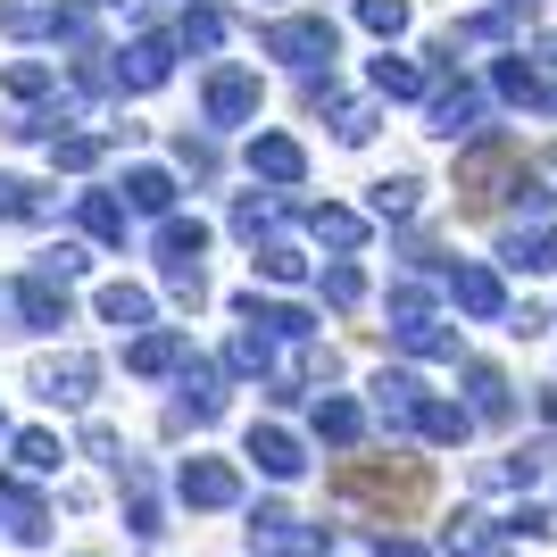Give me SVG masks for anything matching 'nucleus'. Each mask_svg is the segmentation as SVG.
Here are the masks:
<instances>
[{
  "label": "nucleus",
  "instance_id": "nucleus-17",
  "mask_svg": "<svg viewBox=\"0 0 557 557\" xmlns=\"http://www.w3.org/2000/svg\"><path fill=\"white\" fill-rule=\"evenodd\" d=\"M125 533L166 541V508H159V491H150V466H134V458H125Z\"/></svg>",
  "mask_w": 557,
  "mask_h": 557
},
{
  "label": "nucleus",
  "instance_id": "nucleus-20",
  "mask_svg": "<svg viewBox=\"0 0 557 557\" xmlns=\"http://www.w3.org/2000/svg\"><path fill=\"white\" fill-rule=\"evenodd\" d=\"M317 442L358 449V442H367V408H358V399H342V392H325V399H317Z\"/></svg>",
  "mask_w": 557,
  "mask_h": 557
},
{
  "label": "nucleus",
  "instance_id": "nucleus-45",
  "mask_svg": "<svg viewBox=\"0 0 557 557\" xmlns=\"http://www.w3.org/2000/svg\"><path fill=\"white\" fill-rule=\"evenodd\" d=\"M508 333H524V342H533V333H549V308H516Z\"/></svg>",
  "mask_w": 557,
  "mask_h": 557
},
{
  "label": "nucleus",
  "instance_id": "nucleus-33",
  "mask_svg": "<svg viewBox=\"0 0 557 557\" xmlns=\"http://www.w3.org/2000/svg\"><path fill=\"white\" fill-rule=\"evenodd\" d=\"M100 150H109V134H50V166H67V175H84Z\"/></svg>",
  "mask_w": 557,
  "mask_h": 557
},
{
  "label": "nucleus",
  "instance_id": "nucleus-47",
  "mask_svg": "<svg viewBox=\"0 0 557 557\" xmlns=\"http://www.w3.org/2000/svg\"><path fill=\"white\" fill-rule=\"evenodd\" d=\"M549 175H557V150H549Z\"/></svg>",
  "mask_w": 557,
  "mask_h": 557
},
{
  "label": "nucleus",
  "instance_id": "nucleus-48",
  "mask_svg": "<svg viewBox=\"0 0 557 557\" xmlns=\"http://www.w3.org/2000/svg\"><path fill=\"white\" fill-rule=\"evenodd\" d=\"M92 9H109V0H92Z\"/></svg>",
  "mask_w": 557,
  "mask_h": 557
},
{
  "label": "nucleus",
  "instance_id": "nucleus-29",
  "mask_svg": "<svg viewBox=\"0 0 557 557\" xmlns=\"http://www.w3.org/2000/svg\"><path fill=\"white\" fill-rule=\"evenodd\" d=\"M9 458H17L25 474H59V466H67V449H59V433H42V424H25L17 442H9Z\"/></svg>",
  "mask_w": 557,
  "mask_h": 557
},
{
  "label": "nucleus",
  "instance_id": "nucleus-30",
  "mask_svg": "<svg viewBox=\"0 0 557 557\" xmlns=\"http://www.w3.org/2000/svg\"><path fill=\"white\" fill-rule=\"evenodd\" d=\"M258 275L267 283H308V250L300 242H258Z\"/></svg>",
  "mask_w": 557,
  "mask_h": 557
},
{
  "label": "nucleus",
  "instance_id": "nucleus-38",
  "mask_svg": "<svg viewBox=\"0 0 557 557\" xmlns=\"http://www.w3.org/2000/svg\"><path fill=\"white\" fill-rule=\"evenodd\" d=\"M499 524H508L516 541H549V533H557V508H533V499H524V508H516V516H499Z\"/></svg>",
  "mask_w": 557,
  "mask_h": 557
},
{
  "label": "nucleus",
  "instance_id": "nucleus-40",
  "mask_svg": "<svg viewBox=\"0 0 557 557\" xmlns=\"http://www.w3.org/2000/svg\"><path fill=\"white\" fill-rule=\"evenodd\" d=\"M166 292H175L184 308H200L209 300V275H200V267H166Z\"/></svg>",
  "mask_w": 557,
  "mask_h": 557
},
{
  "label": "nucleus",
  "instance_id": "nucleus-8",
  "mask_svg": "<svg viewBox=\"0 0 557 557\" xmlns=\"http://www.w3.org/2000/svg\"><path fill=\"white\" fill-rule=\"evenodd\" d=\"M166 75H175V42H166V34H141V42L116 50V84H125V92H159Z\"/></svg>",
  "mask_w": 557,
  "mask_h": 557
},
{
  "label": "nucleus",
  "instance_id": "nucleus-50",
  "mask_svg": "<svg viewBox=\"0 0 557 557\" xmlns=\"http://www.w3.org/2000/svg\"><path fill=\"white\" fill-rule=\"evenodd\" d=\"M84 557H92V549H84Z\"/></svg>",
  "mask_w": 557,
  "mask_h": 557
},
{
  "label": "nucleus",
  "instance_id": "nucleus-36",
  "mask_svg": "<svg viewBox=\"0 0 557 557\" xmlns=\"http://www.w3.org/2000/svg\"><path fill=\"white\" fill-rule=\"evenodd\" d=\"M59 92V75L42 67V59H25V67H9V100H50Z\"/></svg>",
  "mask_w": 557,
  "mask_h": 557
},
{
  "label": "nucleus",
  "instance_id": "nucleus-21",
  "mask_svg": "<svg viewBox=\"0 0 557 557\" xmlns=\"http://www.w3.org/2000/svg\"><path fill=\"white\" fill-rule=\"evenodd\" d=\"M184 417L191 424H216V417H225V374H216L209 358H191V367H184Z\"/></svg>",
  "mask_w": 557,
  "mask_h": 557
},
{
  "label": "nucleus",
  "instance_id": "nucleus-10",
  "mask_svg": "<svg viewBox=\"0 0 557 557\" xmlns=\"http://www.w3.org/2000/svg\"><path fill=\"white\" fill-rule=\"evenodd\" d=\"M250 466L267 474V483H300L308 449H300V433H283V424H250Z\"/></svg>",
  "mask_w": 557,
  "mask_h": 557
},
{
  "label": "nucleus",
  "instance_id": "nucleus-2",
  "mask_svg": "<svg viewBox=\"0 0 557 557\" xmlns=\"http://www.w3.org/2000/svg\"><path fill=\"white\" fill-rule=\"evenodd\" d=\"M175 499L200 508V516L242 508V474H233V458H184V466H175Z\"/></svg>",
  "mask_w": 557,
  "mask_h": 557
},
{
  "label": "nucleus",
  "instance_id": "nucleus-12",
  "mask_svg": "<svg viewBox=\"0 0 557 557\" xmlns=\"http://www.w3.org/2000/svg\"><path fill=\"white\" fill-rule=\"evenodd\" d=\"M424 399H433V392H424L417 374H399V367H383V374H374V417L392 424V433H417Z\"/></svg>",
  "mask_w": 557,
  "mask_h": 557
},
{
  "label": "nucleus",
  "instance_id": "nucleus-46",
  "mask_svg": "<svg viewBox=\"0 0 557 557\" xmlns=\"http://www.w3.org/2000/svg\"><path fill=\"white\" fill-rule=\"evenodd\" d=\"M541 417H549V424H557V383H549V392H541Z\"/></svg>",
  "mask_w": 557,
  "mask_h": 557
},
{
  "label": "nucleus",
  "instance_id": "nucleus-27",
  "mask_svg": "<svg viewBox=\"0 0 557 557\" xmlns=\"http://www.w3.org/2000/svg\"><path fill=\"white\" fill-rule=\"evenodd\" d=\"M75 216H84V233H92V242H125V225H134V209H125V200H109V191H84V200H75Z\"/></svg>",
  "mask_w": 557,
  "mask_h": 557
},
{
  "label": "nucleus",
  "instance_id": "nucleus-32",
  "mask_svg": "<svg viewBox=\"0 0 557 557\" xmlns=\"http://www.w3.org/2000/svg\"><path fill=\"white\" fill-rule=\"evenodd\" d=\"M367 209L392 216V225H399V216H417V175H383V184L367 191Z\"/></svg>",
  "mask_w": 557,
  "mask_h": 557
},
{
  "label": "nucleus",
  "instance_id": "nucleus-23",
  "mask_svg": "<svg viewBox=\"0 0 557 557\" xmlns=\"http://www.w3.org/2000/svg\"><path fill=\"white\" fill-rule=\"evenodd\" d=\"M308 233H317L333 258H358V250H367V216H358V209H308Z\"/></svg>",
  "mask_w": 557,
  "mask_h": 557
},
{
  "label": "nucleus",
  "instance_id": "nucleus-26",
  "mask_svg": "<svg viewBox=\"0 0 557 557\" xmlns=\"http://www.w3.org/2000/svg\"><path fill=\"white\" fill-rule=\"evenodd\" d=\"M200 250H209V225H200V216H166L159 225V258L166 267H200Z\"/></svg>",
  "mask_w": 557,
  "mask_h": 557
},
{
  "label": "nucleus",
  "instance_id": "nucleus-39",
  "mask_svg": "<svg viewBox=\"0 0 557 557\" xmlns=\"http://www.w3.org/2000/svg\"><path fill=\"white\" fill-rule=\"evenodd\" d=\"M225 42V17L216 9H184V50H216Z\"/></svg>",
  "mask_w": 557,
  "mask_h": 557
},
{
  "label": "nucleus",
  "instance_id": "nucleus-14",
  "mask_svg": "<svg viewBox=\"0 0 557 557\" xmlns=\"http://www.w3.org/2000/svg\"><path fill=\"white\" fill-rule=\"evenodd\" d=\"M250 175H267L275 191H300V175H308V150L292 134H250Z\"/></svg>",
  "mask_w": 557,
  "mask_h": 557
},
{
  "label": "nucleus",
  "instance_id": "nucleus-44",
  "mask_svg": "<svg viewBox=\"0 0 557 557\" xmlns=\"http://www.w3.org/2000/svg\"><path fill=\"white\" fill-rule=\"evenodd\" d=\"M374 557H433V549H424V541H408V533H383V541H374Z\"/></svg>",
  "mask_w": 557,
  "mask_h": 557
},
{
  "label": "nucleus",
  "instance_id": "nucleus-28",
  "mask_svg": "<svg viewBox=\"0 0 557 557\" xmlns=\"http://www.w3.org/2000/svg\"><path fill=\"white\" fill-rule=\"evenodd\" d=\"M367 75H374V92H383V100H417L424 84H433V75H424L417 59H392V50H383V59H374Z\"/></svg>",
  "mask_w": 557,
  "mask_h": 557
},
{
  "label": "nucleus",
  "instance_id": "nucleus-43",
  "mask_svg": "<svg viewBox=\"0 0 557 557\" xmlns=\"http://www.w3.org/2000/svg\"><path fill=\"white\" fill-rule=\"evenodd\" d=\"M175 159H184V166H191V175H200V184H209V175H216V150H209V141H191V134H184V141H175Z\"/></svg>",
  "mask_w": 557,
  "mask_h": 557
},
{
  "label": "nucleus",
  "instance_id": "nucleus-16",
  "mask_svg": "<svg viewBox=\"0 0 557 557\" xmlns=\"http://www.w3.org/2000/svg\"><path fill=\"white\" fill-rule=\"evenodd\" d=\"M9 300H17L25 333H59V325H67V292H59V283L42 275V267H34V275H25L17 292H9Z\"/></svg>",
  "mask_w": 557,
  "mask_h": 557
},
{
  "label": "nucleus",
  "instance_id": "nucleus-3",
  "mask_svg": "<svg viewBox=\"0 0 557 557\" xmlns=\"http://www.w3.org/2000/svg\"><path fill=\"white\" fill-rule=\"evenodd\" d=\"M333 50H342L333 17H275V25H267V59H292V67H317V59H333Z\"/></svg>",
  "mask_w": 557,
  "mask_h": 557
},
{
  "label": "nucleus",
  "instance_id": "nucleus-31",
  "mask_svg": "<svg viewBox=\"0 0 557 557\" xmlns=\"http://www.w3.org/2000/svg\"><path fill=\"white\" fill-rule=\"evenodd\" d=\"M275 216H283L275 191H242V200H233V233H242V242H258V233L275 225Z\"/></svg>",
  "mask_w": 557,
  "mask_h": 557
},
{
  "label": "nucleus",
  "instance_id": "nucleus-37",
  "mask_svg": "<svg viewBox=\"0 0 557 557\" xmlns=\"http://www.w3.org/2000/svg\"><path fill=\"white\" fill-rule=\"evenodd\" d=\"M333 134H342L349 150H358V141H374V100H342V109H333Z\"/></svg>",
  "mask_w": 557,
  "mask_h": 557
},
{
  "label": "nucleus",
  "instance_id": "nucleus-7",
  "mask_svg": "<svg viewBox=\"0 0 557 557\" xmlns=\"http://www.w3.org/2000/svg\"><path fill=\"white\" fill-rule=\"evenodd\" d=\"M449 300L474 317V325H508V283L491 267H449Z\"/></svg>",
  "mask_w": 557,
  "mask_h": 557
},
{
  "label": "nucleus",
  "instance_id": "nucleus-19",
  "mask_svg": "<svg viewBox=\"0 0 557 557\" xmlns=\"http://www.w3.org/2000/svg\"><path fill=\"white\" fill-rule=\"evenodd\" d=\"M499 258H508L516 275H557V225H516L499 242Z\"/></svg>",
  "mask_w": 557,
  "mask_h": 557
},
{
  "label": "nucleus",
  "instance_id": "nucleus-11",
  "mask_svg": "<svg viewBox=\"0 0 557 557\" xmlns=\"http://www.w3.org/2000/svg\"><path fill=\"white\" fill-rule=\"evenodd\" d=\"M508 541H516L508 524H491V516H474V508H458L442 524V557H516Z\"/></svg>",
  "mask_w": 557,
  "mask_h": 557
},
{
  "label": "nucleus",
  "instance_id": "nucleus-15",
  "mask_svg": "<svg viewBox=\"0 0 557 557\" xmlns=\"http://www.w3.org/2000/svg\"><path fill=\"white\" fill-rule=\"evenodd\" d=\"M433 134L442 141H483V92H474V84L433 92Z\"/></svg>",
  "mask_w": 557,
  "mask_h": 557
},
{
  "label": "nucleus",
  "instance_id": "nucleus-6",
  "mask_svg": "<svg viewBox=\"0 0 557 557\" xmlns=\"http://www.w3.org/2000/svg\"><path fill=\"white\" fill-rule=\"evenodd\" d=\"M549 466H557V442H524V449H508V458H483V466H474V483H483V491H533Z\"/></svg>",
  "mask_w": 557,
  "mask_h": 557
},
{
  "label": "nucleus",
  "instance_id": "nucleus-4",
  "mask_svg": "<svg viewBox=\"0 0 557 557\" xmlns=\"http://www.w3.org/2000/svg\"><path fill=\"white\" fill-rule=\"evenodd\" d=\"M184 367H191V333L184 325H150V333L125 342V374H150V383H159V374H184Z\"/></svg>",
  "mask_w": 557,
  "mask_h": 557
},
{
  "label": "nucleus",
  "instance_id": "nucleus-49",
  "mask_svg": "<svg viewBox=\"0 0 557 557\" xmlns=\"http://www.w3.org/2000/svg\"><path fill=\"white\" fill-rule=\"evenodd\" d=\"M0 433H9V424H0Z\"/></svg>",
  "mask_w": 557,
  "mask_h": 557
},
{
  "label": "nucleus",
  "instance_id": "nucleus-24",
  "mask_svg": "<svg viewBox=\"0 0 557 557\" xmlns=\"http://www.w3.org/2000/svg\"><path fill=\"white\" fill-rule=\"evenodd\" d=\"M125 209L175 216V175H166V166H134V175H125Z\"/></svg>",
  "mask_w": 557,
  "mask_h": 557
},
{
  "label": "nucleus",
  "instance_id": "nucleus-5",
  "mask_svg": "<svg viewBox=\"0 0 557 557\" xmlns=\"http://www.w3.org/2000/svg\"><path fill=\"white\" fill-rule=\"evenodd\" d=\"M100 383V367L84 358V349H67V358H42L34 367V399H50V408H84Z\"/></svg>",
  "mask_w": 557,
  "mask_h": 557
},
{
  "label": "nucleus",
  "instance_id": "nucleus-18",
  "mask_svg": "<svg viewBox=\"0 0 557 557\" xmlns=\"http://www.w3.org/2000/svg\"><path fill=\"white\" fill-rule=\"evenodd\" d=\"M466 408H474V424H508V374L491 367V358H466Z\"/></svg>",
  "mask_w": 557,
  "mask_h": 557
},
{
  "label": "nucleus",
  "instance_id": "nucleus-9",
  "mask_svg": "<svg viewBox=\"0 0 557 557\" xmlns=\"http://www.w3.org/2000/svg\"><path fill=\"white\" fill-rule=\"evenodd\" d=\"M200 109H209V125H250L258 116V75L250 67H216L209 92H200Z\"/></svg>",
  "mask_w": 557,
  "mask_h": 557
},
{
  "label": "nucleus",
  "instance_id": "nucleus-1",
  "mask_svg": "<svg viewBox=\"0 0 557 557\" xmlns=\"http://www.w3.org/2000/svg\"><path fill=\"white\" fill-rule=\"evenodd\" d=\"M250 557H333V533L325 524H300L275 499H258L250 508Z\"/></svg>",
  "mask_w": 557,
  "mask_h": 557
},
{
  "label": "nucleus",
  "instance_id": "nucleus-34",
  "mask_svg": "<svg viewBox=\"0 0 557 557\" xmlns=\"http://www.w3.org/2000/svg\"><path fill=\"white\" fill-rule=\"evenodd\" d=\"M358 25L383 34V42H399V34H408V0H358Z\"/></svg>",
  "mask_w": 557,
  "mask_h": 557
},
{
  "label": "nucleus",
  "instance_id": "nucleus-25",
  "mask_svg": "<svg viewBox=\"0 0 557 557\" xmlns=\"http://www.w3.org/2000/svg\"><path fill=\"white\" fill-rule=\"evenodd\" d=\"M100 317L116 333H150V292L141 283H100Z\"/></svg>",
  "mask_w": 557,
  "mask_h": 557
},
{
  "label": "nucleus",
  "instance_id": "nucleus-41",
  "mask_svg": "<svg viewBox=\"0 0 557 557\" xmlns=\"http://www.w3.org/2000/svg\"><path fill=\"white\" fill-rule=\"evenodd\" d=\"M0 216H42L34 184H17V175H0Z\"/></svg>",
  "mask_w": 557,
  "mask_h": 557
},
{
  "label": "nucleus",
  "instance_id": "nucleus-22",
  "mask_svg": "<svg viewBox=\"0 0 557 557\" xmlns=\"http://www.w3.org/2000/svg\"><path fill=\"white\" fill-rule=\"evenodd\" d=\"M417 433H424L433 449H466V433H474V408H466V399H424Z\"/></svg>",
  "mask_w": 557,
  "mask_h": 557
},
{
  "label": "nucleus",
  "instance_id": "nucleus-13",
  "mask_svg": "<svg viewBox=\"0 0 557 557\" xmlns=\"http://www.w3.org/2000/svg\"><path fill=\"white\" fill-rule=\"evenodd\" d=\"M0 533L9 541H50V499L25 491L17 474H0Z\"/></svg>",
  "mask_w": 557,
  "mask_h": 557
},
{
  "label": "nucleus",
  "instance_id": "nucleus-35",
  "mask_svg": "<svg viewBox=\"0 0 557 557\" xmlns=\"http://www.w3.org/2000/svg\"><path fill=\"white\" fill-rule=\"evenodd\" d=\"M358 300H367V275H358L349 258H333L325 267V308H358Z\"/></svg>",
  "mask_w": 557,
  "mask_h": 557
},
{
  "label": "nucleus",
  "instance_id": "nucleus-42",
  "mask_svg": "<svg viewBox=\"0 0 557 557\" xmlns=\"http://www.w3.org/2000/svg\"><path fill=\"white\" fill-rule=\"evenodd\" d=\"M84 267H92V258H84V242H59V250L42 258V275L59 283V275H84Z\"/></svg>",
  "mask_w": 557,
  "mask_h": 557
}]
</instances>
